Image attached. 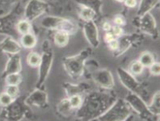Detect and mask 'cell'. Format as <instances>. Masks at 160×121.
Wrapping results in <instances>:
<instances>
[{
  "instance_id": "6da1fadb",
  "label": "cell",
  "mask_w": 160,
  "mask_h": 121,
  "mask_svg": "<svg viewBox=\"0 0 160 121\" xmlns=\"http://www.w3.org/2000/svg\"><path fill=\"white\" fill-rule=\"evenodd\" d=\"M117 100L115 94L106 91H94L86 95L77 112L81 120L97 119Z\"/></svg>"
},
{
  "instance_id": "7a4b0ae2",
  "label": "cell",
  "mask_w": 160,
  "mask_h": 121,
  "mask_svg": "<svg viewBox=\"0 0 160 121\" xmlns=\"http://www.w3.org/2000/svg\"><path fill=\"white\" fill-rule=\"evenodd\" d=\"M91 48H88L82 50L77 55L63 58L62 63L65 71L72 79L77 80L83 75L86 60L91 56Z\"/></svg>"
},
{
  "instance_id": "3957f363",
  "label": "cell",
  "mask_w": 160,
  "mask_h": 121,
  "mask_svg": "<svg viewBox=\"0 0 160 121\" xmlns=\"http://www.w3.org/2000/svg\"><path fill=\"white\" fill-rule=\"evenodd\" d=\"M131 108L125 100L123 99H118L97 119L101 121L126 120L131 115Z\"/></svg>"
},
{
  "instance_id": "277c9868",
  "label": "cell",
  "mask_w": 160,
  "mask_h": 121,
  "mask_svg": "<svg viewBox=\"0 0 160 121\" xmlns=\"http://www.w3.org/2000/svg\"><path fill=\"white\" fill-rule=\"evenodd\" d=\"M53 62V52L48 41H45L42 45V54L41 55V62L38 67V81L36 84V87L41 89V86L45 83L49 72L52 68Z\"/></svg>"
},
{
  "instance_id": "5b68a950",
  "label": "cell",
  "mask_w": 160,
  "mask_h": 121,
  "mask_svg": "<svg viewBox=\"0 0 160 121\" xmlns=\"http://www.w3.org/2000/svg\"><path fill=\"white\" fill-rule=\"evenodd\" d=\"M124 100L129 104L131 109L136 112L137 114H139L141 119L144 120H158V116L154 115L149 110L148 105L144 102V100L137 94L129 91L124 98Z\"/></svg>"
},
{
  "instance_id": "8992f818",
  "label": "cell",
  "mask_w": 160,
  "mask_h": 121,
  "mask_svg": "<svg viewBox=\"0 0 160 121\" xmlns=\"http://www.w3.org/2000/svg\"><path fill=\"white\" fill-rule=\"evenodd\" d=\"M41 25L45 28L56 30L57 32H65L69 35L75 33L77 30V25L75 22L71 21L69 19L52 16L44 18L41 22Z\"/></svg>"
},
{
  "instance_id": "52a82bcc",
  "label": "cell",
  "mask_w": 160,
  "mask_h": 121,
  "mask_svg": "<svg viewBox=\"0 0 160 121\" xmlns=\"http://www.w3.org/2000/svg\"><path fill=\"white\" fill-rule=\"evenodd\" d=\"M117 74L121 82L125 88H127L130 92H133L134 94H137L139 95L141 98H143L144 100L145 96H148V92L143 86L139 81L136 80L134 75H132L129 71L123 68H118Z\"/></svg>"
},
{
  "instance_id": "ba28073f",
  "label": "cell",
  "mask_w": 160,
  "mask_h": 121,
  "mask_svg": "<svg viewBox=\"0 0 160 121\" xmlns=\"http://www.w3.org/2000/svg\"><path fill=\"white\" fill-rule=\"evenodd\" d=\"M28 105L25 103V99L18 98L9 105L3 107L4 109L2 110V114L5 119H8V120H19L22 119L28 112Z\"/></svg>"
},
{
  "instance_id": "9c48e42d",
  "label": "cell",
  "mask_w": 160,
  "mask_h": 121,
  "mask_svg": "<svg viewBox=\"0 0 160 121\" xmlns=\"http://www.w3.org/2000/svg\"><path fill=\"white\" fill-rule=\"evenodd\" d=\"M48 9V4L42 0H29L24 9V17L29 22L34 21L45 13Z\"/></svg>"
},
{
  "instance_id": "30bf717a",
  "label": "cell",
  "mask_w": 160,
  "mask_h": 121,
  "mask_svg": "<svg viewBox=\"0 0 160 121\" xmlns=\"http://www.w3.org/2000/svg\"><path fill=\"white\" fill-rule=\"evenodd\" d=\"M138 28L143 33L150 35L152 38H158V31L157 28V23L153 16L150 13H147L141 17H138L137 23H135Z\"/></svg>"
},
{
  "instance_id": "8fae6325",
  "label": "cell",
  "mask_w": 160,
  "mask_h": 121,
  "mask_svg": "<svg viewBox=\"0 0 160 121\" xmlns=\"http://www.w3.org/2000/svg\"><path fill=\"white\" fill-rule=\"evenodd\" d=\"M92 79L96 84L104 90H110L115 86L114 77L109 70L99 69L92 73Z\"/></svg>"
},
{
  "instance_id": "7c38bea8",
  "label": "cell",
  "mask_w": 160,
  "mask_h": 121,
  "mask_svg": "<svg viewBox=\"0 0 160 121\" xmlns=\"http://www.w3.org/2000/svg\"><path fill=\"white\" fill-rule=\"evenodd\" d=\"M143 37L141 34H129V35H122L118 39L119 41V48L115 52H114L115 57H119L123 55L125 52L131 48L132 45L136 44L143 41Z\"/></svg>"
},
{
  "instance_id": "4fadbf2b",
  "label": "cell",
  "mask_w": 160,
  "mask_h": 121,
  "mask_svg": "<svg viewBox=\"0 0 160 121\" xmlns=\"http://www.w3.org/2000/svg\"><path fill=\"white\" fill-rule=\"evenodd\" d=\"M83 31L89 44L94 48H98L100 45V38H99L98 28L95 22H86L83 26Z\"/></svg>"
},
{
  "instance_id": "5bb4252c",
  "label": "cell",
  "mask_w": 160,
  "mask_h": 121,
  "mask_svg": "<svg viewBox=\"0 0 160 121\" xmlns=\"http://www.w3.org/2000/svg\"><path fill=\"white\" fill-rule=\"evenodd\" d=\"M25 103L28 106H37L46 108L48 105V94L41 89L37 88L25 99Z\"/></svg>"
},
{
  "instance_id": "9a60e30c",
  "label": "cell",
  "mask_w": 160,
  "mask_h": 121,
  "mask_svg": "<svg viewBox=\"0 0 160 121\" xmlns=\"http://www.w3.org/2000/svg\"><path fill=\"white\" fill-rule=\"evenodd\" d=\"M0 49L8 54H18L22 50V46L15 38L8 37L0 43Z\"/></svg>"
},
{
  "instance_id": "2e32d148",
  "label": "cell",
  "mask_w": 160,
  "mask_h": 121,
  "mask_svg": "<svg viewBox=\"0 0 160 121\" xmlns=\"http://www.w3.org/2000/svg\"><path fill=\"white\" fill-rule=\"evenodd\" d=\"M63 88H64L67 98L73 96V95H81L84 93L88 92L89 90L91 89L90 86L86 83L74 85V84L69 83V82H65L63 84Z\"/></svg>"
},
{
  "instance_id": "e0dca14e",
  "label": "cell",
  "mask_w": 160,
  "mask_h": 121,
  "mask_svg": "<svg viewBox=\"0 0 160 121\" xmlns=\"http://www.w3.org/2000/svg\"><path fill=\"white\" fill-rule=\"evenodd\" d=\"M22 71V62L21 57L18 54L11 55L8 61L5 69L3 71L2 76H6L8 74L20 73Z\"/></svg>"
},
{
  "instance_id": "ac0fdd59",
  "label": "cell",
  "mask_w": 160,
  "mask_h": 121,
  "mask_svg": "<svg viewBox=\"0 0 160 121\" xmlns=\"http://www.w3.org/2000/svg\"><path fill=\"white\" fill-rule=\"evenodd\" d=\"M158 3L159 0H140L139 8L137 11V16L141 17L147 13H149Z\"/></svg>"
},
{
  "instance_id": "d6986e66",
  "label": "cell",
  "mask_w": 160,
  "mask_h": 121,
  "mask_svg": "<svg viewBox=\"0 0 160 121\" xmlns=\"http://www.w3.org/2000/svg\"><path fill=\"white\" fill-rule=\"evenodd\" d=\"M37 43H38V40H37L36 36L32 33L21 35L20 44L22 48H27V49H32V48H35Z\"/></svg>"
},
{
  "instance_id": "ffe728a7",
  "label": "cell",
  "mask_w": 160,
  "mask_h": 121,
  "mask_svg": "<svg viewBox=\"0 0 160 121\" xmlns=\"http://www.w3.org/2000/svg\"><path fill=\"white\" fill-rule=\"evenodd\" d=\"M57 109H58V113L61 115L65 117L70 116L72 114L73 109H74L71 105V103H70L68 98H65V99L61 100L60 102L58 103Z\"/></svg>"
},
{
  "instance_id": "44dd1931",
  "label": "cell",
  "mask_w": 160,
  "mask_h": 121,
  "mask_svg": "<svg viewBox=\"0 0 160 121\" xmlns=\"http://www.w3.org/2000/svg\"><path fill=\"white\" fill-rule=\"evenodd\" d=\"M70 39V35L62 31H58L54 34L53 41L54 44L59 48H64L68 44Z\"/></svg>"
},
{
  "instance_id": "7402d4cb",
  "label": "cell",
  "mask_w": 160,
  "mask_h": 121,
  "mask_svg": "<svg viewBox=\"0 0 160 121\" xmlns=\"http://www.w3.org/2000/svg\"><path fill=\"white\" fill-rule=\"evenodd\" d=\"M81 6H86L92 8L96 13V15L100 13V7L102 5L101 0H76Z\"/></svg>"
},
{
  "instance_id": "603a6c76",
  "label": "cell",
  "mask_w": 160,
  "mask_h": 121,
  "mask_svg": "<svg viewBox=\"0 0 160 121\" xmlns=\"http://www.w3.org/2000/svg\"><path fill=\"white\" fill-rule=\"evenodd\" d=\"M96 13L92 8L86 6H81L79 10V17L85 22L93 21L96 18Z\"/></svg>"
},
{
  "instance_id": "cb8c5ba5",
  "label": "cell",
  "mask_w": 160,
  "mask_h": 121,
  "mask_svg": "<svg viewBox=\"0 0 160 121\" xmlns=\"http://www.w3.org/2000/svg\"><path fill=\"white\" fill-rule=\"evenodd\" d=\"M148 109L154 115L158 116L160 113V95H159V91L154 94L153 96L152 101H151L150 104L148 105Z\"/></svg>"
},
{
  "instance_id": "d4e9b609",
  "label": "cell",
  "mask_w": 160,
  "mask_h": 121,
  "mask_svg": "<svg viewBox=\"0 0 160 121\" xmlns=\"http://www.w3.org/2000/svg\"><path fill=\"white\" fill-rule=\"evenodd\" d=\"M139 62L143 65V67H149L155 62V58L151 52H143L139 57Z\"/></svg>"
},
{
  "instance_id": "484cf974",
  "label": "cell",
  "mask_w": 160,
  "mask_h": 121,
  "mask_svg": "<svg viewBox=\"0 0 160 121\" xmlns=\"http://www.w3.org/2000/svg\"><path fill=\"white\" fill-rule=\"evenodd\" d=\"M32 26L30 22L26 19H21L17 24V30L20 35L31 33Z\"/></svg>"
},
{
  "instance_id": "4316f807",
  "label": "cell",
  "mask_w": 160,
  "mask_h": 121,
  "mask_svg": "<svg viewBox=\"0 0 160 121\" xmlns=\"http://www.w3.org/2000/svg\"><path fill=\"white\" fill-rule=\"evenodd\" d=\"M27 62L31 67H38L41 62V55L38 52H30L27 57Z\"/></svg>"
},
{
  "instance_id": "83f0119b",
  "label": "cell",
  "mask_w": 160,
  "mask_h": 121,
  "mask_svg": "<svg viewBox=\"0 0 160 121\" xmlns=\"http://www.w3.org/2000/svg\"><path fill=\"white\" fill-rule=\"evenodd\" d=\"M22 76L20 73L8 74L5 76V82L7 85H14L18 86L22 82Z\"/></svg>"
},
{
  "instance_id": "f1b7e54d",
  "label": "cell",
  "mask_w": 160,
  "mask_h": 121,
  "mask_svg": "<svg viewBox=\"0 0 160 121\" xmlns=\"http://www.w3.org/2000/svg\"><path fill=\"white\" fill-rule=\"evenodd\" d=\"M144 67L141 64L139 61H134L132 62L129 66V71L132 75H140L143 71Z\"/></svg>"
},
{
  "instance_id": "f546056e",
  "label": "cell",
  "mask_w": 160,
  "mask_h": 121,
  "mask_svg": "<svg viewBox=\"0 0 160 121\" xmlns=\"http://www.w3.org/2000/svg\"><path fill=\"white\" fill-rule=\"evenodd\" d=\"M14 100V99L11 97L6 92L2 93L0 95V105L2 107H6L8 105H9Z\"/></svg>"
},
{
  "instance_id": "4dcf8cb0",
  "label": "cell",
  "mask_w": 160,
  "mask_h": 121,
  "mask_svg": "<svg viewBox=\"0 0 160 121\" xmlns=\"http://www.w3.org/2000/svg\"><path fill=\"white\" fill-rule=\"evenodd\" d=\"M69 99V101L71 103V105L72 106V108L74 109H78L80 106L82 104V97H81V95H73V96H71V97L68 98Z\"/></svg>"
},
{
  "instance_id": "1f68e13d",
  "label": "cell",
  "mask_w": 160,
  "mask_h": 121,
  "mask_svg": "<svg viewBox=\"0 0 160 121\" xmlns=\"http://www.w3.org/2000/svg\"><path fill=\"white\" fill-rule=\"evenodd\" d=\"M5 92L12 97L13 99L18 97V95H19V88L18 86H14V85H8Z\"/></svg>"
},
{
  "instance_id": "d6a6232c",
  "label": "cell",
  "mask_w": 160,
  "mask_h": 121,
  "mask_svg": "<svg viewBox=\"0 0 160 121\" xmlns=\"http://www.w3.org/2000/svg\"><path fill=\"white\" fill-rule=\"evenodd\" d=\"M150 70V72L153 76H159L160 73V64L158 62H154L150 67H148Z\"/></svg>"
},
{
  "instance_id": "836d02e7",
  "label": "cell",
  "mask_w": 160,
  "mask_h": 121,
  "mask_svg": "<svg viewBox=\"0 0 160 121\" xmlns=\"http://www.w3.org/2000/svg\"><path fill=\"white\" fill-rule=\"evenodd\" d=\"M110 32L114 34V36H115V38H119V37L123 35L124 30L122 28V27L115 25V26H112V28H111V31Z\"/></svg>"
},
{
  "instance_id": "e575fe53",
  "label": "cell",
  "mask_w": 160,
  "mask_h": 121,
  "mask_svg": "<svg viewBox=\"0 0 160 121\" xmlns=\"http://www.w3.org/2000/svg\"><path fill=\"white\" fill-rule=\"evenodd\" d=\"M107 44L109 49H110V50L113 51V52H115V51L118 49V48H119V41H118L117 38L113 39L112 41L109 42Z\"/></svg>"
},
{
  "instance_id": "d590c367",
  "label": "cell",
  "mask_w": 160,
  "mask_h": 121,
  "mask_svg": "<svg viewBox=\"0 0 160 121\" xmlns=\"http://www.w3.org/2000/svg\"><path fill=\"white\" fill-rule=\"evenodd\" d=\"M114 23H115V25H117V26H124L125 25V20L122 16L120 15H118V16H115V18H114Z\"/></svg>"
},
{
  "instance_id": "8d00e7d4",
  "label": "cell",
  "mask_w": 160,
  "mask_h": 121,
  "mask_svg": "<svg viewBox=\"0 0 160 121\" xmlns=\"http://www.w3.org/2000/svg\"><path fill=\"white\" fill-rule=\"evenodd\" d=\"M124 3L125 6L128 8H135L138 5L137 0H124Z\"/></svg>"
},
{
  "instance_id": "74e56055",
  "label": "cell",
  "mask_w": 160,
  "mask_h": 121,
  "mask_svg": "<svg viewBox=\"0 0 160 121\" xmlns=\"http://www.w3.org/2000/svg\"><path fill=\"white\" fill-rule=\"evenodd\" d=\"M115 38H116L114 36V34L111 33V32H107V33H105V36H104V39H105V43H109V42H110V41H112L113 39H115Z\"/></svg>"
},
{
  "instance_id": "f35d334b",
  "label": "cell",
  "mask_w": 160,
  "mask_h": 121,
  "mask_svg": "<svg viewBox=\"0 0 160 121\" xmlns=\"http://www.w3.org/2000/svg\"><path fill=\"white\" fill-rule=\"evenodd\" d=\"M111 28H112V25H111L109 22H105V23L102 24V29L104 30L105 33L110 32L111 31Z\"/></svg>"
},
{
  "instance_id": "ab89813d",
  "label": "cell",
  "mask_w": 160,
  "mask_h": 121,
  "mask_svg": "<svg viewBox=\"0 0 160 121\" xmlns=\"http://www.w3.org/2000/svg\"><path fill=\"white\" fill-rule=\"evenodd\" d=\"M115 1H117V2L119 3H124V0H115Z\"/></svg>"
}]
</instances>
